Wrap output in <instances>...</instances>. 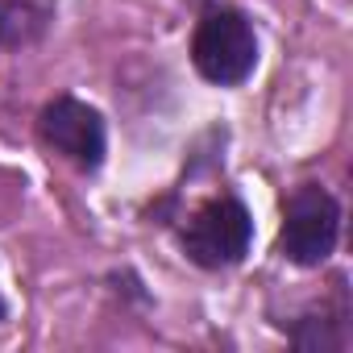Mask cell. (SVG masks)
Here are the masks:
<instances>
[{"mask_svg":"<svg viewBox=\"0 0 353 353\" xmlns=\"http://www.w3.org/2000/svg\"><path fill=\"white\" fill-rule=\"evenodd\" d=\"M42 137L79 166H100V158H104V121H100V112L71 100V96L42 108Z\"/></svg>","mask_w":353,"mask_h":353,"instance_id":"277c9868","label":"cell"},{"mask_svg":"<svg viewBox=\"0 0 353 353\" xmlns=\"http://www.w3.org/2000/svg\"><path fill=\"white\" fill-rule=\"evenodd\" d=\"M46 30V13L26 5V0H0V46L34 42Z\"/></svg>","mask_w":353,"mask_h":353,"instance_id":"5b68a950","label":"cell"},{"mask_svg":"<svg viewBox=\"0 0 353 353\" xmlns=\"http://www.w3.org/2000/svg\"><path fill=\"white\" fill-rule=\"evenodd\" d=\"M336 200L324 188H299L287 200V221H283V254L299 266H316L332 254L336 245Z\"/></svg>","mask_w":353,"mask_h":353,"instance_id":"3957f363","label":"cell"},{"mask_svg":"<svg viewBox=\"0 0 353 353\" xmlns=\"http://www.w3.org/2000/svg\"><path fill=\"white\" fill-rule=\"evenodd\" d=\"M0 316H5V303H0Z\"/></svg>","mask_w":353,"mask_h":353,"instance_id":"8992f818","label":"cell"},{"mask_svg":"<svg viewBox=\"0 0 353 353\" xmlns=\"http://www.w3.org/2000/svg\"><path fill=\"white\" fill-rule=\"evenodd\" d=\"M250 237H254V221H250L245 204L221 196V200L204 204V208L192 216V225H188V233H183V245H188L192 262L216 270V266L241 262L245 250H250Z\"/></svg>","mask_w":353,"mask_h":353,"instance_id":"7a4b0ae2","label":"cell"},{"mask_svg":"<svg viewBox=\"0 0 353 353\" xmlns=\"http://www.w3.org/2000/svg\"><path fill=\"white\" fill-rule=\"evenodd\" d=\"M192 59L200 67L204 79L229 88V83H241L254 63H258V42H254V30L241 13L233 9H216L200 21L196 30V42H192Z\"/></svg>","mask_w":353,"mask_h":353,"instance_id":"6da1fadb","label":"cell"}]
</instances>
